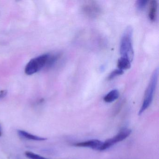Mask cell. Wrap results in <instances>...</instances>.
<instances>
[{
  "mask_svg": "<svg viewBox=\"0 0 159 159\" xmlns=\"http://www.w3.org/2000/svg\"><path fill=\"white\" fill-rule=\"evenodd\" d=\"M132 133V130L129 128H123L116 135L109 139L103 142L100 151H104L109 148L116 143L121 142L127 138Z\"/></svg>",
  "mask_w": 159,
  "mask_h": 159,
  "instance_id": "obj_4",
  "label": "cell"
},
{
  "mask_svg": "<svg viewBox=\"0 0 159 159\" xmlns=\"http://www.w3.org/2000/svg\"><path fill=\"white\" fill-rule=\"evenodd\" d=\"M82 12L85 16L90 18H96L102 13V8L95 2H88L81 7Z\"/></svg>",
  "mask_w": 159,
  "mask_h": 159,
  "instance_id": "obj_5",
  "label": "cell"
},
{
  "mask_svg": "<svg viewBox=\"0 0 159 159\" xmlns=\"http://www.w3.org/2000/svg\"><path fill=\"white\" fill-rule=\"evenodd\" d=\"M159 77V69H155L151 77L148 85L145 91L142 106L139 111V115H141L150 106L153 100Z\"/></svg>",
  "mask_w": 159,
  "mask_h": 159,
  "instance_id": "obj_2",
  "label": "cell"
},
{
  "mask_svg": "<svg viewBox=\"0 0 159 159\" xmlns=\"http://www.w3.org/2000/svg\"><path fill=\"white\" fill-rule=\"evenodd\" d=\"M7 92L6 90H3L0 92V99L3 98L4 97L6 96L7 95Z\"/></svg>",
  "mask_w": 159,
  "mask_h": 159,
  "instance_id": "obj_15",
  "label": "cell"
},
{
  "mask_svg": "<svg viewBox=\"0 0 159 159\" xmlns=\"http://www.w3.org/2000/svg\"><path fill=\"white\" fill-rule=\"evenodd\" d=\"M131 61L127 58L121 57L118 60L117 66L119 69L124 70L129 69L131 67Z\"/></svg>",
  "mask_w": 159,
  "mask_h": 159,
  "instance_id": "obj_10",
  "label": "cell"
},
{
  "mask_svg": "<svg viewBox=\"0 0 159 159\" xmlns=\"http://www.w3.org/2000/svg\"><path fill=\"white\" fill-rule=\"evenodd\" d=\"M120 93L117 89H114L109 92L104 98V100L106 103H110L117 100L119 98Z\"/></svg>",
  "mask_w": 159,
  "mask_h": 159,
  "instance_id": "obj_9",
  "label": "cell"
},
{
  "mask_svg": "<svg viewBox=\"0 0 159 159\" xmlns=\"http://www.w3.org/2000/svg\"><path fill=\"white\" fill-rule=\"evenodd\" d=\"M158 4L157 1L152 0L150 1L149 6V18L152 22L156 20L158 12Z\"/></svg>",
  "mask_w": 159,
  "mask_h": 159,
  "instance_id": "obj_7",
  "label": "cell"
},
{
  "mask_svg": "<svg viewBox=\"0 0 159 159\" xmlns=\"http://www.w3.org/2000/svg\"><path fill=\"white\" fill-rule=\"evenodd\" d=\"M133 30L132 27H127L124 31L120 42V53L121 57H125L131 62L134 59V52L133 46Z\"/></svg>",
  "mask_w": 159,
  "mask_h": 159,
  "instance_id": "obj_1",
  "label": "cell"
},
{
  "mask_svg": "<svg viewBox=\"0 0 159 159\" xmlns=\"http://www.w3.org/2000/svg\"><path fill=\"white\" fill-rule=\"evenodd\" d=\"M58 58H59V55L57 54L52 55L49 54V57H48L47 63L45 65V68H50L52 67L57 62Z\"/></svg>",
  "mask_w": 159,
  "mask_h": 159,
  "instance_id": "obj_11",
  "label": "cell"
},
{
  "mask_svg": "<svg viewBox=\"0 0 159 159\" xmlns=\"http://www.w3.org/2000/svg\"><path fill=\"white\" fill-rule=\"evenodd\" d=\"M124 71L123 70H121L119 69L114 70H113V71L109 75L107 80H113V79L116 78V77L120 76V75H122Z\"/></svg>",
  "mask_w": 159,
  "mask_h": 159,
  "instance_id": "obj_12",
  "label": "cell"
},
{
  "mask_svg": "<svg viewBox=\"0 0 159 159\" xmlns=\"http://www.w3.org/2000/svg\"><path fill=\"white\" fill-rule=\"evenodd\" d=\"M103 141L98 139H91L87 141L75 143L74 146L80 148H88L95 150L100 151L102 147Z\"/></svg>",
  "mask_w": 159,
  "mask_h": 159,
  "instance_id": "obj_6",
  "label": "cell"
},
{
  "mask_svg": "<svg viewBox=\"0 0 159 159\" xmlns=\"http://www.w3.org/2000/svg\"><path fill=\"white\" fill-rule=\"evenodd\" d=\"M148 1L147 0H139L136 2V6L137 9L139 11H142L145 9L148 4Z\"/></svg>",
  "mask_w": 159,
  "mask_h": 159,
  "instance_id": "obj_14",
  "label": "cell"
},
{
  "mask_svg": "<svg viewBox=\"0 0 159 159\" xmlns=\"http://www.w3.org/2000/svg\"><path fill=\"white\" fill-rule=\"evenodd\" d=\"M26 156L30 159H48L31 152H26Z\"/></svg>",
  "mask_w": 159,
  "mask_h": 159,
  "instance_id": "obj_13",
  "label": "cell"
},
{
  "mask_svg": "<svg viewBox=\"0 0 159 159\" xmlns=\"http://www.w3.org/2000/svg\"><path fill=\"white\" fill-rule=\"evenodd\" d=\"M17 133L18 135L21 137L26 139H30V140H36V141H44L47 139L46 138L30 134L26 131L24 130H17Z\"/></svg>",
  "mask_w": 159,
  "mask_h": 159,
  "instance_id": "obj_8",
  "label": "cell"
},
{
  "mask_svg": "<svg viewBox=\"0 0 159 159\" xmlns=\"http://www.w3.org/2000/svg\"><path fill=\"white\" fill-rule=\"evenodd\" d=\"M49 55V54H45L30 60L26 66L25 73L27 75H32L45 67Z\"/></svg>",
  "mask_w": 159,
  "mask_h": 159,
  "instance_id": "obj_3",
  "label": "cell"
},
{
  "mask_svg": "<svg viewBox=\"0 0 159 159\" xmlns=\"http://www.w3.org/2000/svg\"><path fill=\"white\" fill-rule=\"evenodd\" d=\"M2 136V131L1 129V127H0V136Z\"/></svg>",
  "mask_w": 159,
  "mask_h": 159,
  "instance_id": "obj_16",
  "label": "cell"
}]
</instances>
